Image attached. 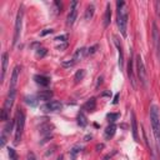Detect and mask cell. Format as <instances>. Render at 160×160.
I'll return each mask as SVG.
<instances>
[{
	"mask_svg": "<svg viewBox=\"0 0 160 160\" xmlns=\"http://www.w3.org/2000/svg\"><path fill=\"white\" fill-rule=\"evenodd\" d=\"M106 118L109 119V121L114 123L115 120H118V119H119V114H118V113H110V114H108V115H106Z\"/></svg>",
	"mask_w": 160,
	"mask_h": 160,
	"instance_id": "obj_27",
	"label": "cell"
},
{
	"mask_svg": "<svg viewBox=\"0 0 160 160\" xmlns=\"http://www.w3.org/2000/svg\"><path fill=\"white\" fill-rule=\"evenodd\" d=\"M159 145H160V141H159Z\"/></svg>",
	"mask_w": 160,
	"mask_h": 160,
	"instance_id": "obj_38",
	"label": "cell"
},
{
	"mask_svg": "<svg viewBox=\"0 0 160 160\" xmlns=\"http://www.w3.org/2000/svg\"><path fill=\"white\" fill-rule=\"evenodd\" d=\"M34 80H35L37 84H39V85H41V86H48L49 83H50L49 78H48V76H44V75H35V76H34Z\"/></svg>",
	"mask_w": 160,
	"mask_h": 160,
	"instance_id": "obj_20",
	"label": "cell"
},
{
	"mask_svg": "<svg viewBox=\"0 0 160 160\" xmlns=\"http://www.w3.org/2000/svg\"><path fill=\"white\" fill-rule=\"evenodd\" d=\"M24 128H25V114H24V111L21 109H19L18 113H16V118H15V139H14V144H19L21 141Z\"/></svg>",
	"mask_w": 160,
	"mask_h": 160,
	"instance_id": "obj_3",
	"label": "cell"
},
{
	"mask_svg": "<svg viewBox=\"0 0 160 160\" xmlns=\"http://www.w3.org/2000/svg\"><path fill=\"white\" fill-rule=\"evenodd\" d=\"M104 148V145L103 144H100V145H97V150H100V149H103Z\"/></svg>",
	"mask_w": 160,
	"mask_h": 160,
	"instance_id": "obj_36",
	"label": "cell"
},
{
	"mask_svg": "<svg viewBox=\"0 0 160 160\" xmlns=\"http://www.w3.org/2000/svg\"><path fill=\"white\" fill-rule=\"evenodd\" d=\"M56 160H64V155H59Z\"/></svg>",
	"mask_w": 160,
	"mask_h": 160,
	"instance_id": "obj_37",
	"label": "cell"
},
{
	"mask_svg": "<svg viewBox=\"0 0 160 160\" xmlns=\"http://www.w3.org/2000/svg\"><path fill=\"white\" fill-rule=\"evenodd\" d=\"M8 60H9V54L8 53H3L2 56V81L5 79V74H6V69H8Z\"/></svg>",
	"mask_w": 160,
	"mask_h": 160,
	"instance_id": "obj_13",
	"label": "cell"
},
{
	"mask_svg": "<svg viewBox=\"0 0 160 160\" xmlns=\"http://www.w3.org/2000/svg\"><path fill=\"white\" fill-rule=\"evenodd\" d=\"M110 19H111V8L110 4H106V9H105V14H104V28H108L110 24Z\"/></svg>",
	"mask_w": 160,
	"mask_h": 160,
	"instance_id": "obj_19",
	"label": "cell"
},
{
	"mask_svg": "<svg viewBox=\"0 0 160 160\" xmlns=\"http://www.w3.org/2000/svg\"><path fill=\"white\" fill-rule=\"evenodd\" d=\"M94 13H95V6H94L93 4H90V5H88V8H86V10H85V15H84V18H85L86 20H90V19L93 18Z\"/></svg>",
	"mask_w": 160,
	"mask_h": 160,
	"instance_id": "obj_22",
	"label": "cell"
},
{
	"mask_svg": "<svg viewBox=\"0 0 160 160\" xmlns=\"http://www.w3.org/2000/svg\"><path fill=\"white\" fill-rule=\"evenodd\" d=\"M67 39H68L67 35H60V37H56V38H55L56 41H67Z\"/></svg>",
	"mask_w": 160,
	"mask_h": 160,
	"instance_id": "obj_31",
	"label": "cell"
},
{
	"mask_svg": "<svg viewBox=\"0 0 160 160\" xmlns=\"http://www.w3.org/2000/svg\"><path fill=\"white\" fill-rule=\"evenodd\" d=\"M53 97V93L50 90H41L37 94V98L39 100H50Z\"/></svg>",
	"mask_w": 160,
	"mask_h": 160,
	"instance_id": "obj_18",
	"label": "cell"
},
{
	"mask_svg": "<svg viewBox=\"0 0 160 160\" xmlns=\"http://www.w3.org/2000/svg\"><path fill=\"white\" fill-rule=\"evenodd\" d=\"M136 74L139 78V81L143 84L144 88L148 86V76H146V70H145V65H144V61L141 59L140 55L136 56Z\"/></svg>",
	"mask_w": 160,
	"mask_h": 160,
	"instance_id": "obj_5",
	"label": "cell"
},
{
	"mask_svg": "<svg viewBox=\"0 0 160 160\" xmlns=\"http://www.w3.org/2000/svg\"><path fill=\"white\" fill-rule=\"evenodd\" d=\"M150 123H151L154 136L159 143L160 141V110L156 105L150 106Z\"/></svg>",
	"mask_w": 160,
	"mask_h": 160,
	"instance_id": "obj_2",
	"label": "cell"
},
{
	"mask_svg": "<svg viewBox=\"0 0 160 160\" xmlns=\"http://www.w3.org/2000/svg\"><path fill=\"white\" fill-rule=\"evenodd\" d=\"M132 133H133V138L135 141H139V135H138V123H136V118L134 111H132Z\"/></svg>",
	"mask_w": 160,
	"mask_h": 160,
	"instance_id": "obj_15",
	"label": "cell"
},
{
	"mask_svg": "<svg viewBox=\"0 0 160 160\" xmlns=\"http://www.w3.org/2000/svg\"><path fill=\"white\" fill-rule=\"evenodd\" d=\"M81 151V148H79V146H75V148H73L71 150H70V155H71V159L73 160H75V158H76V155L79 154Z\"/></svg>",
	"mask_w": 160,
	"mask_h": 160,
	"instance_id": "obj_25",
	"label": "cell"
},
{
	"mask_svg": "<svg viewBox=\"0 0 160 160\" xmlns=\"http://www.w3.org/2000/svg\"><path fill=\"white\" fill-rule=\"evenodd\" d=\"M102 83H103V76H99V78H98V83H97V86H99V85H100Z\"/></svg>",
	"mask_w": 160,
	"mask_h": 160,
	"instance_id": "obj_35",
	"label": "cell"
},
{
	"mask_svg": "<svg viewBox=\"0 0 160 160\" xmlns=\"http://www.w3.org/2000/svg\"><path fill=\"white\" fill-rule=\"evenodd\" d=\"M21 71V67L16 65L13 70L11 74V80H10V89H16V84H18V79H19V74Z\"/></svg>",
	"mask_w": 160,
	"mask_h": 160,
	"instance_id": "obj_12",
	"label": "cell"
},
{
	"mask_svg": "<svg viewBox=\"0 0 160 160\" xmlns=\"http://www.w3.org/2000/svg\"><path fill=\"white\" fill-rule=\"evenodd\" d=\"M53 29H45L44 31H41V33H40V37H45V35H48V34H51L53 33Z\"/></svg>",
	"mask_w": 160,
	"mask_h": 160,
	"instance_id": "obj_30",
	"label": "cell"
},
{
	"mask_svg": "<svg viewBox=\"0 0 160 160\" xmlns=\"http://www.w3.org/2000/svg\"><path fill=\"white\" fill-rule=\"evenodd\" d=\"M86 54H88V50H86L85 48H80V49H78V50L74 53V55H73L71 60H69V61H63V67H65V68L74 67L75 64H76L78 61H80V60H81Z\"/></svg>",
	"mask_w": 160,
	"mask_h": 160,
	"instance_id": "obj_7",
	"label": "cell"
},
{
	"mask_svg": "<svg viewBox=\"0 0 160 160\" xmlns=\"http://www.w3.org/2000/svg\"><path fill=\"white\" fill-rule=\"evenodd\" d=\"M114 43H115V46L118 49V53H119V68L120 70L124 69V53H123V48H121V44H119V40L115 38L114 39Z\"/></svg>",
	"mask_w": 160,
	"mask_h": 160,
	"instance_id": "obj_14",
	"label": "cell"
},
{
	"mask_svg": "<svg viewBox=\"0 0 160 160\" xmlns=\"http://www.w3.org/2000/svg\"><path fill=\"white\" fill-rule=\"evenodd\" d=\"M76 6H78V3L76 2H73L71 3V8H70V11L67 16V25L71 26L75 20H76V16H78V10H76Z\"/></svg>",
	"mask_w": 160,
	"mask_h": 160,
	"instance_id": "obj_10",
	"label": "cell"
},
{
	"mask_svg": "<svg viewBox=\"0 0 160 160\" xmlns=\"http://www.w3.org/2000/svg\"><path fill=\"white\" fill-rule=\"evenodd\" d=\"M114 154H116V150H114V151H113L111 154H108V155H106V156L104 158V160H109V159H111V156H113Z\"/></svg>",
	"mask_w": 160,
	"mask_h": 160,
	"instance_id": "obj_33",
	"label": "cell"
},
{
	"mask_svg": "<svg viewBox=\"0 0 160 160\" xmlns=\"http://www.w3.org/2000/svg\"><path fill=\"white\" fill-rule=\"evenodd\" d=\"M119 97H120V94L118 93V94L115 95V98H114V100H113V104H118V102H119Z\"/></svg>",
	"mask_w": 160,
	"mask_h": 160,
	"instance_id": "obj_34",
	"label": "cell"
},
{
	"mask_svg": "<svg viewBox=\"0 0 160 160\" xmlns=\"http://www.w3.org/2000/svg\"><path fill=\"white\" fill-rule=\"evenodd\" d=\"M25 160H38V159H37V156H35V154H34V153H31V151H30V153H28V154H26Z\"/></svg>",
	"mask_w": 160,
	"mask_h": 160,
	"instance_id": "obj_29",
	"label": "cell"
},
{
	"mask_svg": "<svg viewBox=\"0 0 160 160\" xmlns=\"http://www.w3.org/2000/svg\"><path fill=\"white\" fill-rule=\"evenodd\" d=\"M84 76H85V70H84V69L78 70V71L75 73V75H74V80H75V83H80V81L84 79Z\"/></svg>",
	"mask_w": 160,
	"mask_h": 160,
	"instance_id": "obj_23",
	"label": "cell"
},
{
	"mask_svg": "<svg viewBox=\"0 0 160 160\" xmlns=\"http://www.w3.org/2000/svg\"><path fill=\"white\" fill-rule=\"evenodd\" d=\"M116 24L123 37H126V25H128V9L124 2H116Z\"/></svg>",
	"mask_w": 160,
	"mask_h": 160,
	"instance_id": "obj_1",
	"label": "cell"
},
{
	"mask_svg": "<svg viewBox=\"0 0 160 160\" xmlns=\"http://www.w3.org/2000/svg\"><path fill=\"white\" fill-rule=\"evenodd\" d=\"M115 133H116V125L114 124V123H111L106 129H105V132H104V136H105V139H111L114 135H115Z\"/></svg>",
	"mask_w": 160,
	"mask_h": 160,
	"instance_id": "obj_16",
	"label": "cell"
},
{
	"mask_svg": "<svg viewBox=\"0 0 160 160\" xmlns=\"http://www.w3.org/2000/svg\"><path fill=\"white\" fill-rule=\"evenodd\" d=\"M76 120H78V125H79L80 128H85V126L88 125V120H86V116L84 115V113H83V111H79V114H78V118H76Z\"/></svg>",
	"mask_w": 160,
	"mask_h": 160,
	"instance_id": "obj_21",
	"label": "cell"
},
{
	"mask_svg": "<svg viewBox=\"0 0 160 160\" xmlns=\"http://www.w3.org/2000/svg\"><path fill=\"white\" fill-rule=\"evenodd\" d=\"M128 78H129L133 88H136L135 75H134V65H133V53L132 51H130V58L128 60Z\"/></svg>",
	"mask_w": 160,
	"mask_h": 160,
	"instance_id": "obj_9",
	"label": "cell"
},
{
	"mask_svg": "<svg viewBox=\"0 0 160 160\" xmlns=\"http://www.w3.org/2000/svg\"><path fill=\"white\" fill-rule=\"evenodd\" d=\"M46 53H48V50H46L45 48H39V49H37V56H38V58H44V56L46 55Z\"/></svg>",
	"mask_w": 160,
	"mask_h": 160,
	"instance_id": "obj_26",
	"label": "cell"
},
{
	"mask_svg": "<svg viewBox=\"0 0 160 160\" xmlns=\"http://www.w3.org/2000/svg\"><path fill=\"white\" fill-rule=\"evenodd\" d=\"M38 98L37 97H25V102H26V104H29V105H31V106H35L37 104H38Z\"/></svg>",
	"mask_w": 160,
	"mask_h": 160,
	"instance_id": "obj_24",
	"label": "cell"
},
{
	"mask_svg": "<svg viewBox=\"0 0 160 160\" xmlns=\"http://www.w3.org/2000/svg\"><path fill=\"white\" fill-rule=\"evenodd\" d=\"M8 153H9L10 160H18V155H16V153H15V150H14L13 148H9V149H8Z\"/></svg>",
	"mask_w": 160,
	"mask_h": 160,
	"instance_id": "obj_28",
	"label": "cell"
},
{
	"mask_svg": "<svg viewBox=\"0 0 160 160\" xmlns=\"http://www.w3.org/2000/svg\"><path fill=\"white\" fill-rule=\"evenodd\" d=\"M23 15H24V10L23 6L19 8V11L16 14V20H15V29H14V40L13 44L15 45L19 39H20V34H21V28H23Z\"/></svg>",
	"mask_w": 160,
	"mask_h": 160,
	"instance_id": "obj_6",
	"label": "cell"
},
{
	"mask_svg": "<svg viewBox=\"0 0 160 160\" xmlns=\"http://www.w3.org/2000/svg\"><path fill=\"white\" fill-rule=\"evenodd\" d=\"M95 108H97V100H95V98H90V99L83 105V109H84V110H88V111H94Z\"/></svg>",
	"mask_w": 160,
	"mask_h": 160,
	"instance_id": "obj_17",
	"label": "cell"
},
{
	"mask_svg": "<svg viewBox=\"0 0 160 160\" xmlns=\"http://www.w3.org/2000/svg\"><path fill=\"white\" fill-rule=\"evenodd\" d=\"M97 49H98V45H94V46L89 48V49H88V54H89V55H90V54H94L95 51H97Z\"/></svg>",
	"mask_w": 160,
	"mask_h": 160,
	"instance_id": "obj_32",
	"label": "cell"
},
{
	"mask_svg": "<svg viewBox=\"0 0 160 160\" xmlns=\"http://www.w3.org/2000/svg\"><path fill=\"white\" fill-rule=\"evenodd\" d=\"M153 38H154V45H155L156 55H158L159 61H160V34H159V31H158L156 24H153Z\"/></svg>",
	"mask_w": 160,
	"mask_h": 160,
	"instance_id": "obj_11",
	"label": "cell"
},
{
	"mask_svg": "<svg viewBox=\"0 0 160 160\" xmlns=\"http://www.w3.org/2000/svg\"><path fill=\"white\" fill-rule=\"evenodd\" d=\"M15 94H16V89H9V94L5 99V103H4V106H3V110H2V120H8L9 118V113L13 108V104H14V100H15Z\"/></svg>",
	"mask_w": 160,
	"mask_h": 160,
	"instance_id": "obj_4",
	"label": "cell"
},
{
	"mask_svg": "<svg viewBox=\"0 0 160 160\" xmlns=\"http://www.w3.org/2000/svg\"><path fill=\"white\" fill-rule=\"evenodd\" d=\"M40 109L43 113H55V111H60L63 109V104L60 102L51 100V102H46L45 104H43Z\"/></svg>",
	"mask_w": 160,
	"mask_h": 160,
	"instance_id": "obj_8",
	"label": "cell"
}]
</instances>
